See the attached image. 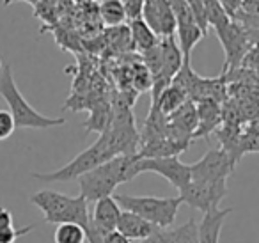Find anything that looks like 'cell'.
Returning <instances> with one entry per match:
<instances>
[{"mask_svg":"<svg viewBox=\"0 0 259 243\" xmlns=\"http://www.w3.org/2000/svg\"><path fill=\"white\" fill-rule=\"evenodd\" d=\"M139 160V154H121L85 172L78 178L80 195L85 197L87 202H96L103 197L114 195V190L119 185L132 181L141 174Z\"/></svg>","mask_w":259,"mask_h":243,"instance_id":"obj_1","label":"cell"},{"mask_svg":"<svg viewBox=\"0 0 259 243\" xmlns=\"http://www.w3.org/2000/svg\"><path fill=\"white\" fill-rule=\"evenodd\" d=\"M30 202L43 211L48 224H76L85 231L89 227V202L82 195H66L55 190H39L30 195Z\"/></svg>","mask_w":259,"mask_h":243,"instance_id":"obj_2","label":"cell"},{"mask_svg":"<svg viewBox=\"0 0 259 243\" xmlns=\"http://www.w3.org/2000/svg\"><path fill=\"white\" fill-rule=\"evenodd\" d=\"M0 96L4 98L9 107L16 128H30V130H48L55 126L66 125L64 117H48L37 112L29 101L20 93L18 86L15 82L11 64L2 66L0 71Z\"/></svg>","mask_w":259,"mask_h":243,"instance_id":"obj_3","label":"cell"},{"mask_svg":"<svg viewBox=\"0 0 259 243\" xmlns=\"http://www.w3.org/2000/svg\"><path fill=\"white\" fill-rule=\"evenodd\" d=\"M114 156H117V153H115L114 146H112V140H110V137H108V133L103 132V133H100V137H98V140L93 146H89L87 149H83L82 153H78L69 164H66L64 167L57 169V171H52V172H32V178L43 183L73 181V179H78L80 176H83L85 172L96 169L98 165L112 160Z\"/></svg>","mask_w":259,"mask_h":243,"instance_id":"obj_4","label":"cell"},{"mask_svg":"<svg viewBox=\"0 0 259 243\" xmlns=\"http://www.w3.org/2000/svg\"><path fill=\"white\" fill-rule=\"evenodd\" d=\"M142 64L149 69L153 76V89H151V101L158 98L165 87L172 84L174 76L180 73L185 59L178 47L176 37L169 39H160L155 48L146 52L142 55Z\"/></svg>","mask_w":259,"mask_h":243,"instance_id":"obj_5","label":"cell"},{"mask_svg":"<svg viewBox=\"0 0 259 243\" xmlns=\"http://www.w3.org/2000/svg\"><path fill=\"white\" fill-rule=\"evenodd\" d=\"M114 199L122 211H132L139 215L155 227H172L180 211V197H153V195H126L115 193Z\"/></svg>","mask_w":259,"mask_h":243,"instance_id":"obj_6","label":"cell"},{"mask_svg":"<svg viewBox=\"0 0 259 243\" xmlns=\"http://www.w3.org/2000/svg\"><path fill=\"white\" fill-rule=\"evenodd\" d=\"M217 37L222 43L224 54H226V64H224V73H231L234 69H240L243 64L245 57L252 50L250 36L248 30L233 18L222 27L215 29ZM222 73V75H224Z\"/></svg>","mask_w":259,"mask_h":243,"instance_id":"obj_7","label":"cell"},{"mask_svg":"<svg viewBox=\"0 0 259 243\" xmlns=\"http://www.w3.org/2000/svg\"><path fill=\"white\" fill-rule=\"evenodd\" d=\"M227 195V181H190L180 190L181 204H188L202 215L217 210Z\"/></svg>","mask_w":259,"mask_h":243,"instance_id":"obj_8","label":"cell"},{"mask_svg":"<svg viewBox=\"0 0 259 243\" xmlns=\"http://www.w3.org/2000/svg\"><path fill=\"white\" fill-rule=\"evenodd\" d=\"M234 165L236 164L224 147H213L190 165L192 181H227Z\"/></svg>","mask_w":259,"mask_h":243,"instance_id":"obj_9","label":"cell"},{"mask_svg":"<svg viewBox=\"0 0 259 243\" xmlns=\"http://www.w3.org/2000/svg\"><path fill=\"white\" fill-rule=\"evenodd\" d=\"M141 20L158 39L176 37V13L169 0H146Z\"/></svg>","mask_w":259,"mask_h":243,"instance_id":"obj_10","label":"cell"},{"mask_svg":"<svg viewBox=\"0 0 259 243\" xmlns=\"http://www.w3.org/2000/svg\"><path fill=\"white\" fill-rule=\"evenodd\" d=\"M139 172H153L165 178L172 186L181 190L192 181L190 165L183 164L178 156L165 158H141L139 160Z\"/></svg>","mask_w":259,"mask_h":243,"instance_id":"obj_11","label":"cell"},{"mask_svg":"<svg viewBox=\"0 0 259 243\" xmlns=\"http://www.w3.org/2000/svg\"><path fill=\"white\" fill-rule=\"evenodd\" d=\"M174 13H176V37H178V47H180L181 54H183L185 61L190 62L192 50L197 47V43L206 36L202 29L197 25L194 15H192L188 2H178L172 6Z\"/></svg>","mask_w":259,"mask_h":243,"instance_id":"obj_12","label":"cell"},{"mask_svg":"<svg viewBox=\"0 0 259 243\" xmlns=\"http://www.w3.org/2000/svg\"><path fill=\"white\" fill-rule=\"evenodd\" d=\"M121 206L117 204V200L114 199V195L103 197V199L96 200L93 208V213L89 217V224L94 229H98L100 232L107 234L110 231H115L117 227L119 217H121Z\"/></svg>","mask_w":259,"mask_h":243,"instance_id":"obj_13","label":"cell"},{"mask_svg":"<svg viewBox=\"0 0 259 243\" xmlns=\"http://www.w3.org/2000/svg\"><path fill=\"white\" fill-rule=\"evenodd\" d=\"M195 107H197L199 125H197V130H195L194 139H201V137H208L209 133H213V132H219V126L224 117L222 103L208 98V100L197 101Z\"/></svg>","mask_w":259,"mask_h":243,"instance_id":"obj_14","label":"cell"},{"mask_svg":"<svg viewBox=\"0 0 259 243\" xmlns=\"http://www.w3.org/2000/svg\"><path fill=\"white\" fill-rule=\"evenodd\" d=\"M139 243H199L197 239V222L190 218L183 225L178 227H165L156 229L151 236Z\"/></svg>","mask_w":259,"mask_h":243,"instance_id":"obj_15","label":"cell"},{"mask_svg":"<svg viewBox=\"0 0 259 243\" xmlns=\"http://www.w3.org/2000/svg\"><path fill=\"white\" fill-rule=\"evenodd\" d=\"M156 229L158 227L149 224L148 220H144V218L139 217V215L132 213V211H121V217H119L115 231H119L124 238H128L130 241L139 243L148 238V236H151Z\"/></svg>","mask_w":259,"mask_h":243,"instance_id":"obj_16","label":"cell"},{"mask_svg":"<svg viewBox=\"0 0 259 243\" xmlns=\"http://www.w3.org/2000/svg\"><path fill=\"white\" fill-rule=\"evenodd\" d=\"M231 211H233V208H224V210L217 208V210H211L202 215L201 224L197 225L199 243H219L224 222L229 217Z\"/></svg>","mask_w":259,"mask_h":243,"instance_id":"obj_17","label":"cell"},{"mask_svg":"<svg viewBox=\"0 0 259 243\" xmlns=\"http://www.w3.org/2000/svg\"><path fill=\"white\" fill-rule=\"evenodd\" d=\"M187 101H188L187 93H185L180 86H176V84H170L169 87H165V89L158 94L156 100L151 101V107H155L162 115L169 117L170 114H174V112L183 103H187Z\"/></svg>","mask_w":259,"mask_h":243,"instance_id":"obj_18","label":"cell"},{"mask_svg":"<svg viewBox=\"0 0 259 243\" xmlns=\"http://www.w3.org/2000/svg\"><path fill=\"white\" fill-rule=\"evenodd\" d=\"M128 32H130V43H132L134 50H137L141 55H144L146 52H149L151 48H155L160 41L141 18L132 20V22H130Z\"/></svg>","mask_w":259,"mask_h":243,"instance_id":"obj_19","label":"cell"},{"mask_svg":"<svg viewBox=\"0 0 259 243\" xmlns=\"http://www.w3.org/2000/svg\"><path fill=\"white\" fill-rule=\"evenodd\" d=\"M98 13H100V20L107 27H121L126 22V11L121 0H101V4L98 6Z\"/></svg>","mask_w":259,"mask_h":243,"instance_id":"obj_20","label":"cell"},{"mask_svg":"<svg viewBox=\"0 0 259 243\" xmlns=\"http://www.w3.org/2000/svg\"><path fill=\"white\" fill-rule=\"evenodd\" d=\"M55 243H85L87 236L83 227L76 224H59L54 232Z\"/></svg>","mask_w":259,"mask_h":243,"instance_id":"obj_21","label":"cell"},{"mask_svg":"<svg viewBox=\"0 0 259 243\" xmlns=\"http://www.w3.org/2000/svg\"><path fill=\"white\" fill-rule=\"evenodd\" d=\"M132 89L135 93H146L153 89V76L142 62L132 68Z\"/></svg>","mask_w":259,"mask_h":243,"instance_id":"obj_22","label":"cell"},{"mask_svg":"<svg viewBox=\"0 0 259 243\" xmlns=\"http://www.w3.org/2000/svg\"><path fill=\"white\" fill-rule=\"evenodd\" d=\"M241 154L245 151H259V117L252 119L248 123L247 130L240 135Z\"/></svg>","mask_w":259,"mask_h":243,"instance_id":"obj_23","label":"cell"},{"mask_svg":"<svg viewBox=\"0 0 259 243\" xmlns=\"http://www.w3.org/2000/svg\"><path fill=\"white\" fill-rule=\"evenodd\" d=\"M15 130H16V125H15V119H13L11 112L0 108V142H2V140H8L9 137L15 133Z\"/></svg>","mask_w":259,"mask_h":243,"instance_id":"obj_24","label":"cell"},{"mask_svg":"<svg viewBox=\"0 0 259 243\" xmlns=\"http://www.w3.org/2000/svg\"><path fill=\"white\" fill-rule=\"evenodd\" d=\"M34 231V225H27V227L16 229V227H9V229H2L0 231V243H16V239H20L22 236L29 234Z\"/></svg>","mask_w":259,"mask_h":243,"instance_id":"obj_25","label":"cell"},{"mask_svg":"<svg viewBox=\"0 0 259 243\" xmlns=\"http://www.w3.org/2000/svg\"><path fill=\"white\" fill-rule=\"evenodd\" d=\"M122 6H124L126 18L132 22V20H139L142 15V8H144L146 0H121Z\"/></svg>","mask_w":259,"mask_h":243,"instance_id":"obj_26","label":"cell"},{"mask_svg":"<svg viewBox=\"0 0 259 243\" xmlns=\"http://www.w3.org/2000/svg\"><path fill=\"white\" fill-rule=\"evenodd\" d=\"M238 13L250 16H259V0H241V8Z\"/></svg>","mask_w":259,"mask_h":243,"instance_id":"obj_27","label":"cell"},{"mask_svg":"<svg viewBox=\"0 0 259 243\" xmlns=\"http://www.w3.org/2000/svg\"><path fill=\"white\" fill-rule=\"evenodd\" d=\"M9 227H15V217L8 208L0 206V231Z\"/></svg>","mask_w":259,"mask_h":243,"instance_id":"obj_28","label":"cell"},{"mask_svg":"<svg viewBox=\"0 0 259 243\" xmlns=\"http://www.w3.org/2000/svg\"><path fill=\"white\" fill-rule=\"evenodd\" d=\"M219 4L224 8V11L227 13V15L233 18L234 15H236L238 11H240L241 8V0H219Z\"/></svg>","mask_w":259,"mask_h":243,"instance_id":"obj_29","label":"cell"},{"mask_svg":"<svg viewBox=\"0 0 259 243\" xmlns=\"http://www.w3.org/2000/svg\"><path fill=\"white\" fill-rule=\"evenodd\" d=\"M101 243H132V241L128 238H124L119 231H110L103 236Z\"/></svg>","mask_w":259,"mask_h":243,"instance_id":"obj_30","label":"cell"},{"mask_svg":"<svg viewBox=\"0 0 259 243\" xmlns=\"http://www.w3.org/2000/svg\"><path fill=\"white\" fill-rule=\"evenodd\" d=\"M13 2H16V0H4V6H9V4H13ZM22 2H29V4H32V6H37L41 0H22Z\"/></svg>","mask_w":259,"mask_h":243,"instance_id":"obj_31","label":"cell"},{"mask_svg":"<svg viewBox=\"0 0 259 243\" xmlns=\"http://www.w3.org/2000/svg\"><path fill=\"white\" fill-rule=\"evenodd\" d=\"M76 4H91V0H73Z\"/></svg>","mask_w":259,"mask_h":243,"instance_id":"obj_32","label":"cell"},{"mask_svg":"<svg viewBox=\"0 0 259 243\" xmlns=\"http://www.w3.org/2000/svg\"><path fill=\"white\" fill-rule=\"evenodd\" d=\"M0 71H2V61H0Z\"/></svg>","mask_w":259,"mask_h":243,"instance_id":"obj_33","label":"cell"}]
</instances>
